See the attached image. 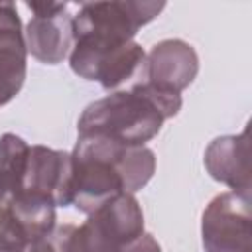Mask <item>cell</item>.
<instances>
[{"label":"cell","mask_w":252,"mask_h":252,"mask_svg":"<svg viewBox=\"0 0 252 252\" xmlns=\"http://www.w3.org/2000/svg\"><path fill=\"white\" fill-rule=\"evenodd\" d=\"M20 193L43 197L51 201L55 207L73 205V156L71 152L53 150L47 146H30Z\"/></svg>","instance_id":"obj_8"},{"label":"cell","mask_w":252,"mask_h":252,"mask_svg":"<svg viewBox=\"0 0 252 252\" xmlns=\"http://www.w3.org/2000/svg\"><path fill=\"white\" fill-rule=\"evenodd\" d=\"M32 240L18 220L10 195L0 191V252H22Z\"/></svg>","instance_id":"obj_13"},{"label":"cell","mask_w":252,"mask_h":252,"mask_svg":"<svg viewBox=\"0 0 252 252\" xmlns=\"http://www.w3.org/2000/svg\"><path fill=\"white\" fill-rule=\"evenodd\" d=\"M209 175L238 195L250 197V144L248 130L215 138L205 150Z\"/></svg>","instance_id":"obj_11"},{"label":"cell","mask_w":252,"mask_h":252,"mask_svg":"<svg viewBox=\"0 0 252 252\" xmlns=\"http://www.w3.org/2000/svg\"><path fill=\"white\" fill-rule=\"evenodd\" d=\"M33 12L28 22L24 39L28 53L41 63L57 65L73 49V16L65 2H26Z\"/></svg>","instance_id":"obj_7"},{"label":"cell","mask_w":252,"mask_h":252,"mask_svg":"<svg viewBox=\"0 0 252 252\" xmlns=\"http://www.w3.org/2000/svg\"><path fill=\"white\" fill-rule=\"evenodd\" d=\"M144 234V213L132 193H120L89 215L81 224H63L51 230L59 252H120V248Z\"/></svg>","instance_id":"obj_2"},{"label":"cell","mask_w":252,"mask_h":252,"mask_svg":"<svg viewBox=\"0 0 252 252\" xmlns=\"http://www.w3.org/2000/svg\"><path fill=\"white\" fill-rule=\"evenodd\" d=\"M144 73L146 83L179 94L199 73L197 51L183 39H163L156 43L146 55Z\"/></svg>","instance_id":"obj_9"},{"label":"cell","mask_w":252,"mask_h":252,"mask_svg":"<svg viewBox=\"0 0 252 252\" xmlns=\"http://www.w3.org/2000/svg\"><path fill=\"white\" fill-rule=\"evenodd\" d=\"M181 108V94L161 91L150 83H136L130 91H118L91 102L79 116V136H106L124 146H144L159 130L163 120Z\"/></svg>","instance_id":"obj_1"},{"label":"cell","mask_w":252,"mask_h":252,"mask_svg":"<svg viewBox=\"0 0 252 252\" xmlns=\"http://www.w3.org/2000/svg\"><path fill=\"white\" fill-rule=\"evenodd\" d=\"M120 252H161V246L158 244V240H156L152 234L144 232V234H140L138 238L126 242V244L120 248Z\"/></svg>","instance_id":"obj_14"},{"label":"cell","mask_w":252,"mask_h":252,"mask_svg":"<svg viewBox=\"0 0 252 252\" xmlns=\"http://www.w3.org/2000/svg\"><path fill=\"white\" fill-rule=\"evenodd\" d=\"M201 236L205 252H252L250 197L220 193L203 211Z\"/></svg>","instance_id":"obj_6"},{"label":"cell","mask_w":252,"mask_h":252,"mask_svg":"<svg viewBox=\"0 0 252 252\" xmlns=\"http://www.w3.org/2000/svg\"><path fill=\"white\" fill-rule=\"evenodd\" d=\"M28 47L14 2H0V106L8 104L26 81Z\"/></svg>","instance_id":"obj_10"},{"label":"cell","mask_w":252,"mask_h":252,"mask_svg":"<svg viewBox=\"0 0 252 252\" xmlns=\"http://www.w3.org/2000/svg\"><path fill=\"white\" fill-rule=\"evenodd\" d=\"M165 8L154 0H108L81 4L73 16L75 39L120 45L132 41L142 26L152 22Z\"/></svg>","instance_id":"obj_4"},{"label":"cell","mask_w":252,"mask_h":252,"mask_svg":"<svg viewBox=\"0 0 252 252\" xmlns=\"http://www.w3.org/2000/svg\"><path fill=\"white\" fill-rule=\"evenodd\" d=\"M144 61L146 53L136 41L108 45L75 39L69 55V65L75 75L87 81H98L106 91L128 81L140 67H144Z\"/></svg>","instance_id":"obj_5"},{"label":"cell","mask_w":252,"mask_h":252,"mask_svg":"<svg viewBox=\"0 0 252 252\" xmlns=\"http://www.w3.org/2000/svg\"><path fill=\"white\" fill-rule=\"evenodd\" d=\"M30 146L16 134L0 138V191L14 197L20 193Z\"/></svg>","instance_id":"obj_12"},{"label":"cell","mask_w":252,"mask_h":252,"mask_svg":"<svg viewBox=\"0 0 252 252\" xmlns=\"http://www.w3.org/2000/svg\"><path fill=\"white\" fill-rule=\"evenodd\" d=\"M22 252H59L57 248H55V244H53V240L49 238V234L47 236H43V238H37V240H32Z\"/></svg>","instance_id":"obj_15"},{"label":"cell","mask_w":252,"mask_h":252,"mask_svg":"<svg viewBox=\"0 0 252 252\" xmlns=\"http://www.w3.org/2000/svg\"><path fill=\"white\" fill-rule=\"evenodd\" d=\"M128 146L106 136H79L73 156V205L91 215L124 191L122 156Z\"/></svg>","instance_id":"obj_3"}]
</instances>
